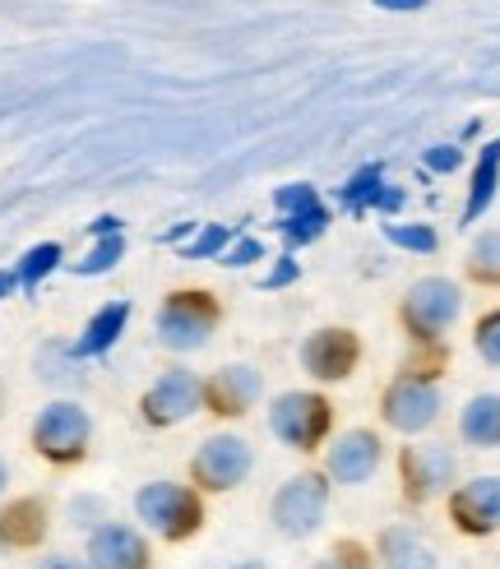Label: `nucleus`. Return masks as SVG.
I'll return each instance as SVG.
<instances>
[{
	"mask_svg": "<svg viewBox=\"0 0 500 569\" xmlns=\"http://www.w3.org/2000/svg\"><path fill=\"white\" fill-rule=\"evenodd\" d=\"M450 519L468 537L500 532V477H472L450 496Z\"/></svg>",
	"mask_w": 500,
	"mask_h": 569,
	"instance_id": "obj_14",
	"label": "nucleus"
},
{
	"mask_svg": "<svg viewBox=\"0 0 500 569\" xmlns=\"http://www.w3.org/2000/svg\"><path fill=\"white\" fill-rule=\"evenodd\" d=\"M384 241L399 250H412V254H436V246H440L431 222H384Z\"/></svg>",
	"mask_w": 500,
	"mask_h": 569,
	"instance_id": "obj_26",
	"label": "nucleus"
},
{
	"mask_svg": "<svg viewBox=\"0 0 500 569\" xmlns=\"http://www.w3.org/2000/svg\"><path fill=\"white\" fill-rule=\"evenodd\" d=\"M500 190V139H491V144H482L478 162H472V181H468V204H463V227L468 222H478L487 209H491V199Z\"/></svg>",
	"mask_w": 500,
	"mask_h": 569,
	"instance_id": "obj_19",
	"label": "nucleus"
},
{
	"mask_svg": "<svg viewBox=\"0 0 500 569\" xmlns=\"http://www.w3.org/2000/svg\"><path fill=\"white\" fill-rule=\"evenodd\" d=\"M256 260H264V241L260 237H241V241H228V250L218 254L222 269H250Z\"/></svg>",
	"mask_w": 500,
	"mask_h": 569,
	"instance_id": "obj_31",
	"label": "nucleus"
},
{
	"mask_svg": "<svg viewBox=\"0 0 500 569\" xmlns=\"http://www.w3.org/2000/svg\"><path fill=\"white\" fill-rule=\"evenodd\" d=\"M297 278H301V264L292 260V254H283V260H278V264L260 278V288H264V292H278V288H292Z\"/></svg>",
	"mask_w": 500,
	"mask_h": 569,
	"instance_id": "obj_33",
	"label": "nucleus"
},
{
	"mask_svg": "<svg viewBox=\"0 0 500 569\" xmlns=\"http://www.w3.org/2000/svg\"><path fill=\"white\" fill-rule=\"evenodd\" d=\"M269 431L297 453H316L333 431V403L316 389H288L269 403Z\"/></svg>",
	"mask_w": 500,
	"mask_h": 569,
	"instance_id": "obj_4",
	"label": "nucleus"
},
{
	"mask_svg": "<svg viewBox=\"0 0 500 569\" xmlns=\"http://www.w3.org/2000/svg\"><path fill=\"white\" fill-rule=\"evenodd\" d=\"M444 361H450V352H444V343H417V357L403 366V376L436 380V376L444 371Z\"/></svg>",
	"mask_w": 500,
	"mask_h": 569,
	"instance_id": "obj_30",
	"label": "nucleus"
},
{
	"mask_svg": "<svg viewBox=\"0 0 500 569\" xmlns=\"http://www.w3.org/2000/svg\"><path fill=\"white\" fill-rule=\"evenodd\" d=\"M311 204H320V190L311 181H292V186H278L273 190L278 218H283V213H301V209H311Z\"/></svg>",
	"mask_w": 500,
	"mask_h": 569,
	"instance_id": "obj_29",
	"label": "nucleus"
},
{
	"mask_svg": "<svg viewBox=\"0 0 500 569\" xmlns=\"http://www.w3.org/2000/svg\"><path fill=\"white\" fill-rule=\"evenodd\" d=\"M444 398L436 389V380H417V376H394L389 389L380 393V417L389 431L399 436H422L440 421Z\"/></svg>",
	"mask_w": 500,
	"mask_h": 569,
	"instance_id": "obj_8",
	"label": "nucleus"
},
{
	"mask_svg": "<svg viewBox=\"0 0 500 569\" xmlns=\"http://www.w3.org/2000/svg\"><path fill=\"white\" fill-rule=\"evenodd\" d=\"M264 393V376L250 361H228L204 380V408L213 417H246L260 403Z\"/></svg>",
	"mask_w": 500,
	"mask_h": 569,
	"instance_id": "obj_13",
	"label": "nucleus"
},
{
	"mask_svg": "<svg viewBox=\"0 0 500 569\" xmlns=\"http://www.w3.org/2000/svg\"><path fill=\"white\" fill-rule=\"evenodd\" d=\"M126 325H130V301H107V306H98L93 316H89V325H83V333L74 338V357H79V361L107 357L111 348L121 343Z\"/></svg>",
	"mask_w": 500,
	"mask_h": 569,
	"instance_id": "obj_17",
	"label": "nucleus"
},
{
	"mask_svg": "<svg viewBox=\"0 0 500 569\" xmlns=\"http://www.w3.org/2000/svg\"><path fill=\"white\" fill-rule=\"evenodd\" d=\"M250 468H256V453H250V440L237 436V431H218L209 440H200V449H194L190 459V481L200 491H232L241 487V481L250 477Z\"/></svg>",
	"mask_w": 500,
	"mask_h": 569,
	"instance_id": "obj_7",
	"label": "nucleus"
},
{
	"mask_svg": "<svg viewBox=\"0 0 500 569\" xmlns=\"http://www.w3.org/2000/svg\"><path fill=\"white\" fill-rule=\"evenodd\" d=\"M228 241H232V232L222 222H200L194 237L181 246V260H218V254L228 250Z\"/></svg>",
	"mask_w": 500,
	"mask_h": 569,
	"instance_id": "obj_27",
	"label": "nucleus"
},
{
	"mask_svg": "<svg viewBox=\"0 0 500 569\" xmlns=\"http://www.w3.org/2000/svg\"><path fill=\"white\" fill-rule=\"evenodd\" d=\"M47 528H51V515H47V500H38V496L10 500L6 509H0V547H10V551L42 547Z\"/></svg>",
	"mask_w": 500,
	"mask_h": 569,
	"instance_id": "obj_16",
	"label": "nucleus"
},
{
	"mask_svg": "<svg viewBox=\"0 0 500 569\" xmlns=\"http://www.w3.org/2000/svg\"><path fill=\"white\" fill-rule=\"evenodd\" d=\"M121 260H126V232H117V237H93V246L83 250V260L70 264V273H74V278H98V273H111Z\"/></svg>",
	"mask_w": 500,
	"mask_h": 569,
	"instance_id": "obj_24",
	"label": "nucleus"
},
{
	"mask_svg": "<svg viewBox=\"0 0 500 569\" xmlns=\"http://www.w3.org/2000/svg\"><path fill=\"white\" fill-rule=\"evenodd\" d=\"M399 472H403V496H408L412 505H427L431 496H440V491L454 481V449L440 445V440L403 445Z\"/></svg>",
	"mask_w": 500,
	"mask_h": 569,
	"instance_id": "obj_10",
	"label": "nucleus"
},
{
	"mask_svg": "<svg viewBox=\"0 0 500 569\" xmlns=\"http://www.w3.org/2000/svg\"><path fill=\"white\" fill-rule=\"evenodd\" d=\"M6 487H10V468H6V459H0V496H6Z\"/></svg>",
	"mask_w": 500,
	"mask_h": 569,
	"instance_id": "obj_40",
	"label": "nucleus"
},
{
	"mask_svg": "<svg viewBox=\"0 0 500 569\" xmlns=\"http://www.w3.org/2000/svg\"><path fill=\"white\" fill-rule=\"evenodd\" d=\"M14 292H19V273L14 269H0V301L14 297Z\"/></svg>",
	"mask_w": 500,
	"mask_h": 569,
	"instance_id": "obj_39",
	"label": "nucleus"
},
{
	"mask_svg": "<svg viewBox=\"0 0 500 569\" xmlns=\"http://www.w3.org/2000/svg\"><path fill=\"white\" fill-rule=\"evenodd\" d=\"M61 260H66L61 241H38L33 250H23V260L14 264V273H19V288H23V292H38V288H42V278L61 269Z\"/></svg>",
	"mask_w": 500,
	"mask_h": 569,
	"instance_id": "obj_21",
	"label": "nucleus"
},
{
	"mask_svg": "<svg viewBox=\"0 0 500 569\" xmlns=\"http://www.w3.org/2000/svg\"><path fill=\"white\" fill-rule=\"evenodd\" d=\"M380 186H384V167H380V162L357 167V172L339 186V204H343V209H352V213H367V209H376Z\"/></svg>",
	"mask_w": 500,
	"mask_h": 569,
	"instance_id": "obj_22",
	"label": "nucleus"
},
{
	"mask_svg": "<svg viewBox=\"0 0 500 569\" xmlns=\"http://www.w3.org/2000/svg\"><path fill=\"white\" fill-rule=\"evenodd\" d=\"M472 348H478V357L487 366H500V306L478 320V329H472Z\"/></svg>",
	"mask_w": 500,
	"mask_h": 569,
	"instance_id": "obj_28",
	"label": "nucleus"
},
{
	"mask_svg": "<svg viewBox=\"0 0 500 569\" xmlns=\"http://www.w3.org/2000/svg\"><path fill=\"white\" fill-rule=\"evenodd\" d=\"M468 273L487 282V288H500V232H482L468 250Z\"/></svg>",
	"mask_w": 500,
	"mask_h": 569,
	"instance_id": "obj_25",
	"label": "nucleus"
},
{
	"mask_svg": "<svg viewBox=\"0 0 500 569\" xmlns=\"http://www.w3.org/2000/svg\"><path fill=\"white\" fill-rule=\"evenodd\" d=\"M232 569H269V565H260V560H246V565H232Z\"/></svg>",
	"mask_w": 500,
	"mask_h": 569,
	"instance_id": "obj_41",
	"label": "nucleus"
},
{
	"mask_svg": "<svg viewBox=\"0 0 500 569\" xmlns=\"http://www.w3.org/2000/svg\"><path fill=\"white\" fill-rule=\"evenodd\" d=\"M459 436L472 449H500V393L468 398L463 412H459Z\"/></svg>",
	"mask_w": 500,
	"mask_h": 569,
	"instance_id": "obj_18",
	"label": "nucleus"
},
{
	"mask_svg": "<svg viewBox=\"0 0 500 569\" xmlns=\"http://www.w3.org/2000/svg\"><path fill=\"white\" fill-rule=\"evenodd\" d=\"M380 556H384V569H436L431 547L412 528H384Z\"/></svg>",
	"mask_w": 500,
	"mask_h": 569,
	"instance_id": "obj_20",
	"label": "nucleus"
},
{
	"mask_svg": "<svg viewBox=\"0 0 500 569\" xmlns=\"http://www.w3.org/2000/svg\"><path fill=\"white\" fill-rule=\"evenodd\" d=\"M403 204H408V190L384 181V186H380V194H376V209H380V213H399Z\"/></svg>",
	"mask_w": 500,
	"mask_h": 569,
	"instance_id": "obj_34",
	"label": "nucleus"
},
{
	"mask_svg": "<svg viewBox=\"0 0 500 569\" xmlns=\"http://www.w3.org/2000/svg\"><path fill=\"white\" fill-rule=\"evenodd\" d=\"M459 316H463V288L454 278H440V273L417 278L399 306V320H403L412 343H440V338L454 329Z\"/></svg>",
	"mask_w": 500,
	"mask_h": 569,
	"instance_id": "obj_2",
	"label": "nucleus"
},
{
	"mask_svg": "<svg viewBox=\"0 0 500 569\" xmlns=\"http://www.w3.org/2000/svg\"><path fill=\"white\" fill-rule=\"evenodd\" d=\"M357 361H361V338L352 329H316L311 338L301 343V371L320 380V385H339L357 371Z\"/></svg>",
	"mask_w": 500,
	"mask_h": 569,
	"instance_id": "obj_12",
	"label": "nucleus"
},
{
	"mask_svg": "<svg viewBox=\"0 0 500 569\" xmlns=\"http://www.w3.org/2000/svg\"><path fill=\"white\" fill-rule=\"evenodd\" d=\"M380 10H399V14H412V10H422L427 0H376Z\"/></svg>",
	"mask_w": 500,
	"mask_h": 569,
	"instance_id": "obj_38",
	"label": "nucleus"
},
{
	"mask_svg": "<svg viewBox=\"0 0 500 569\" xmlns=\"http://www.w3.org/2000/svg\"><path fill=\"white\" fill-rule=\"evenodd\" d=\"M329 487L333 481L324 472H297L292 481L273 491L269 500V519L283 537H311L320 532L324 515H329Z\"/></svg>",
	"mask_w": 500,
	"mask_h": 569,
	"instance_id": "obj_5",
	"label": "nucleus"
},
{
	"mask_svg": "<svg viewBox=\"0 0 500 569\" xmlns=\"http://www.w3.org/2000/svg\"><path fill=\"white\" fill-rule=\"evenodd\" d=\"M384 463V445L376 431H367V426H357V431H343L339 440L329 445L324 453V477L333 481V487H367V481L380 472Z\"/></svg>",
	"mask_w": 500,
	"mask_h": 569,
	"instance_id": "obj_11",
	"label": "nucleus"
},
{
	"mask_svg": "<svg viewBox=\"0 0 500 569\" xmlns=\"http://www.w3.org/2000/svg\"><path fill=\"white\" fill-rule=\"evenodd\" d=\"M329 209H324V199L320 204H311V209H301V213H283L278 218V232H283V241L288 246H311V241H320L324 232H329Z\"/></svg>",
	"mask_w": 500,
	"mask_h": 569,
	"instance_id": "obj_23",
	"label": "nucleus"
},
{
	"mask_svg": "<svg viewBox=\"0 0 500 569\" xmlns=\"http://www.w3.org/2000/svg\"><path fill=\"white\" fill-rule=\"evenodd\" d=\"M200 408H204V380L194 376V371H186V366H172V371H162V376L144 389V398H139V417H144L149 426H158V431L190 421Z\"/></svg>",
	"mask_w": 500,
	"mask_h": 569,
	"instance_id": "obj_9",
	"label": "nucleus"
},
{
	"mask_svg": "<svg viewBox=\"0 0 500 569\" xmlns=\"http://www.w3.org/2000/svg\"><path fill=\"white\" fill-rule=\"evenodd\" d=\"M218 316H222V310H218L213 292L181 288V292H172L158 306V320H153L158 343L167 352H200L209 343V333L218 329Z\"/></svg>",
	"mask_w": 500,
	"mask_h": 569,
	"instance_id": "obj_3",
	"label": "nucleus"
},
{
	"mask_svg": "<svg viewBox=\"0 0 500 569\" xmlns=\"http://www.w3.org/2000/svg\"><path fill=\"white\" fill-rule=\"evenodd\" d=\"M153 551L130 523H98L89 532V569H149Z\"/></svg>",
	"mask_w": 500,
	"mask_h": 569,
	"instance_id": "obj_15",
	"label": "nucleus"
},
{
	"mask_svg": "<svg viewBox=\"0 0 500 569\" xmlns=\"http://www.w3.org/2000/svg\"><path fill=\"white\" fill-rule=\"evenodd\" d=\"M89 440H93V421L74 398H56L33 421V449L47 463H79L89 453Z\"/></svg>",
	"mask_w": 500,
	"mask_h": 569,
	"instance_id": "obj_6",
	"label": "nucleus"
},
{
	"mask_svg": "<svg viewBox=\"0 0 500 569\" xmlns=\"http://www.w3.org/2000/svg\"><path fill=\"white\" fill-rule=\"evenodd\" d=\"M422 162H427V172L450 177V172H459V167H463V149L459 144H436V149L422 153Z\"/></svg>",
	"mask_w": 500,
	"mask_h": 569,
	"instance_id": "obj_32",
	"label": "nucleus"
},
{
	"mask_svg": "<svg viewBox=\"0 0 500 569\" xmlns=\"http://www.w3.org/2000/svg\"><path fill=\"white\" fill-rule=\"evenodd\" d=\"M42 569H89V560H74V556H47Z\"/></svg>",
	"mask_w": 500,
	"mask_h": 569,
	"instance_id": "obj_37",
	"label": "nucleus"
},
{
	"mask_svg": "<svg viewBox=\"0 0 500 569\" xmlns=\"http://www.w3.org/2000/svg\"><path fill=\"white\" fill-rule=\"evenodd\" d=\"M333 556H339V565H343V569H367V551L352 547V542H343V547L333 551Z\"/></svg>",
	"mask_w": 500,
	"mask_h": 569,
	"instance_id": "obj_36",
	"label": "nucleus"
},
{
	"mask_svg": "<svg viewBox=\"0 0 500 569\" xmlns=\"http://www.w3.org/2000/svg\"><path fill=\"white\" fill-rule=\"evenodd\" d=\"M121 227H126V222H121L117 213H102V218H93V222H89V237H117Z\"/></svg>",
	"mask_w": 500,
	"mask_h": 569,
	"instance_id": "obj_35",
	"label": "nucleus"
},
{
	"mask_svg": "<svg viewBox=\"0 0 500 569\" xmlns=\"http://www.w3.org/2000/svg\"><path fill=\"white\" fill-rule=\"evenodd\" d=\"M134 515L162 542H186V537L204 528V500L194 487H181V481H149L134 496Z\"/></svg>",
	"mask_w": 500,
	"mask_h": 569,
	"instance_id": "obj_1",
	"label": "nucleus"
}]
</instances>
